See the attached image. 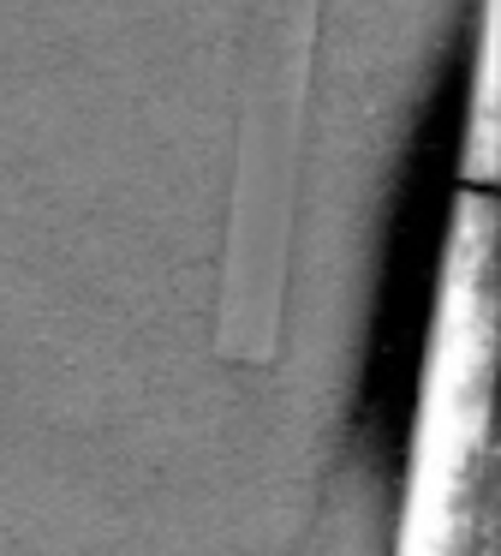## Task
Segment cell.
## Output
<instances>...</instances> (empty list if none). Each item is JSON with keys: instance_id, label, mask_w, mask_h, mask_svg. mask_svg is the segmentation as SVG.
Segmentation results:
<instances>
[{"instance_id": "1", "label": "cell", "mask_w": 501, "mask_h": 556, "mask_svg": "<svg viewBox=\"0 0 501 556\" xmlns=\"http://www.w3.org/2000/svg\"><path fill=\"white\" fill-rule=\"evenodd\" d=\"M317 25H322V0H257L233 210H227L221 305H215V348H221V359L239 365H262L281 348L286 245H293Z\"/></svg>"}]
</instances>
